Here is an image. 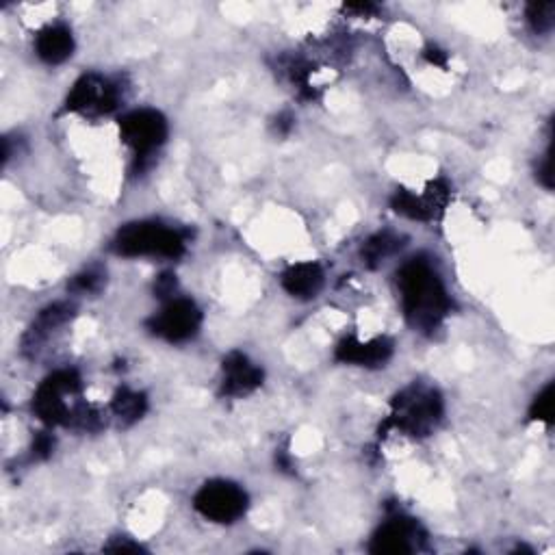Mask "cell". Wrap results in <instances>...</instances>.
<instances>
[{
	"instance_id": "cell-1",
	"label": "cell",
	"mask_w": 555,
	"mask_h": 555,
	"mask_svg": "<svg viewBox=\"0 0 555 555\" xmlns=\"http://www.w3.org/2000/svg\"><path fill=\"white\" fill-rule=\"evenodd\" d=\"M408 324L421 332H434L451 311V300L441 276L421 258H412L397 274Z\"/></svg>"
},
{
	"instance_id": "cell-2",
	"label": "cell",
	"mask_w": 555,
	"mask_h": 555,
	"mask_svg": "<svg viewBox=\"0 0 555 555\" xmlns=\"http://www.w3.org/2000/svg\"><path fill=\"white\" fill-rule=\"evenodd\" d=\"M81 393V378L76 371L63 369L46 378L33 397V412L48 425H70L81 423L87 428L96 415L89 408L72 404Z\"/></svg>"
},
{
	"instance_id": "cell-3",
	"label": "cell",
	"mask_w": 555,
	"mask_h": 555,
	"mask_svg": "<svg viewBox=\"0 0 555 555\" xmlns=\"http://www.w3.org/2000/svg\"><path fill=\"white\" fill-rule=\"evenodd\" d=\"M443 417V399L430 386L412 384L397 393L391 402V415L384 423L386 430H399L412 438L428 436Z\"/></svg>"
},
{
	"instance_id": "cell-4",
	"label": "cell",
	"mask_w": 555,
	"mask_h": 555,
	"mask_svg": "<svg viewBox=\"0 0 555 555\" xmlns=\"http://www.w3.org/2000/svg\"><path fill=\"white\" fill-rule=\"evenodd\" d=\"M111 248L120 256L178 258L187 250V235L161 222H133L118 230Z\"/></svg>"
},
{
	"instance_id": "cell-5",
	"label": "cell",
	"mask_w": 555,
	"mask_h": 555,
	"mask_svg": "<svg viewBox=\"0 0 555 555\" xmlns=\"http://www.w3.org/2000/svg\"><path fill=\"white\" fill-rule=\"evenodd\" d=\"M120 137L124 144L135 152V165L144 172L167 139V122L159 111L139 109L126 113L120 120Z\"/></svg>"
},
{
	"instance_id": "cell-6",
	"label": "cell",
	"mask_w": 555,
	"mask_h": 555,
	"mask_svg": "<svg viewBox=\"0 0 555 555\" xmlns=\"http://www.w3.org/2000/svg\"><path fill=\"white\" fill-rule=\"evenodd\" d=\"M124 100V87L120 81L107 79L100 74H85L74 83L72 92L68 94L66 109L72 113L89 115V118H98V115L113 113L122 105Z\"/></svg>"
},
{
	"instance_id": "cell-7",
	"label": "cell",
	"mask_w": 555,
	"mask_h": 555,
	"mask_svg": "<svg viewBox=\"0 0 555 555\" xmlns=\"http://www.w3.org/2000/svg\"><path fill=\"white\" fill-rule=\"evenodd\" d=\"M193 508H196L204 519L213 523H235L248 510V495L243 488L226 480L206 482L198 495L193 497Z\"/></svg>"
},
{
	"instance_id": "cell-8",
	"label": "cell",
	"mask_w": 555,
	"mask_h": 555,
	"mask_svg": "<svg viewBox=\"0 0 555 555\" xmlns=\"http://www.w3.org/2000/svg\"><path fill=\"white\" fill-rule=\"evenodd\" d=\"M202 324V313L200 308L191 300L176 298L167 302L161 313L154 315L148 321V328L157 337L170 341V343H183L189 341L198 334Z\"/></svg>"
},
{
	"instance_id": "cell-9",
	"label": "cell",
	"mask_w": 555,
	"mask_h": 555,
	"mask_svg": "<svg viewBox=\"0 0 555 555\" xmlns=\"http://www.w3.org/2000/svg\"><path fill=\"white\" fill-rule=\"evenodd\" d=\"M449 196H451V191L445 180H436V183H432L428 187V191L423 193V196H417V193L406 191V189H399L393 196L391 204H393L395 213H399V215L410 217V219H419V222H430V219L438 217L445 211Z\"/></svg>"
},
{
	"instance_id": "cell-10",
	"label": "cell",
	"mask_w": 555,
	"mask_h": 555,
	"mask_svg": "<svg viewBox=\"0 0 555 555\" xmlns=\"http://www.w3.org/2000/svg\"><path fill=\"white\" fill-rule=\"evenodd\" d=\"M423 532L415 519L395 514L386 521L371 540L373 553H412L423 545Z\"/></svg>"
},
{
	"instance_id": "cell-11",
	"label": "cell",
	"mask_w": 555,
	"mask_h": 555,
	"mask_svg": "<svg viewBox=\"0 0 555 555\" xmlns=\"http://www.w3.org/2000/svg\"><path fill=\"white\" fill-rule=\"evenodd\" d=\"M263 384V371L250 363L241 352H230L224 358L222 393L228 397H245Z\"/></svg>"
},
{
	"instance_id": "cell-12",
	"label": "cell",
	"mask_w": 555,
	"mask_h": 555,
	"mask_svg": "<svg viewBox=\"0 0 555 555\" xmlns=\"http://www.w3.org/2000/svg\"><path fill=\"white\" fill-rule=\"evenodd\" d=\"M393 354V343L389 339H373V341H358L354 337H347L337 347V360L345 365H360V367H382Z\"/></svg>"
},
{
	"instance_id": "cell-13",
	"label": "cell",
	"mask_w": 555,
	"mask_h": 555,
	"mask_svg": "<svg viewBox=\"0 0 555 555\" xmlns=\"http://www.w3.org/2000/svg\"><path fill=\"white\" fill-rule=\"evenodd\" d=\"M74 50V37L66 24H50L42 29L35 40V53L44 63L50 66H59V63L68 61Z\"/></svg>"
},
{
	"instance_id": "cell-14",
	"label": "cell",
	"mask_w": 555,
	"mask_h": 555,
	"mask_svg": "<svg viewBox=\"0 0 555 555\" xmlns=\"http://www.w3.org/2000/svg\"><path fill=\"white\" fill-rule=\"evenodd\" d=\"M324 287V269L317 263H298L282 274V289L298 300H311Z\"/></svg>"
},
{
	"instance_id": "cell-15",
	"label": "cell",
	"mask_w": 555,
	"mask_h": 555,
	"mask_svg": "<svg viewBox=\"0 0 555 555\" xmlns=\"http://www.w3.org/2000/svg\"><path fill=\"white\" fill-rule=\"evenodd\" d=\"M72 313H74V308L66 302L48 306L46 311L40 313V317H37V321H35V326L27 334L24 347H27V350H37V345H40L48 337L50 330H57L59 326L68 324V321L72 319Z\"/></svg>"
},
{
	"instance_id": "cell-16",
	"label": "cell",
	"mask_w": 555,
	"mask_h": 555,
	"mask_svg": "<svg viewBox=\"0 0 555 555\" xmlns=\"http://www.w3.org/2000/svg\"><path fill=\"white\" fill-rule=\"evenodd\" d=\"M111 408H113V415L118 417L124 425H131L146 415L148 402H146L144 393H135L131 389H120L113 397Z\"/></svg>"
},
{
	"instance_id": "cell-17",
	"label": "cell",
	"mask_w": 555,
	"mask_h": 555,
	"mask_svg": "<svg viewBox=\"0 0 555 555\" xmlns=\"http://www.w3.org/2000/svg\"><path fill=\"white\" fill-rule=\"evenodd\" d=\"M399 248H402V239L397 235H393V232H378L363 245V263L369 267H378Z\"/></svg>"
},
{
	"instance_id": "cell-18",
	"label": "cell",
	"mask_w": 555,
	"mask_h": 555,
	"mask_svg": "<svg viewBox=\"0 0 555 555\" xmlns=\"http://www.w3.org/2000/svg\"><path fill=\"white\" fill-rule=\"evenodd\" d=\"M553 16H555V5L553 3H538L527 9V20L532 24L536 33H547L553 29Z\"/></svg>"
},
{
	"instance_id": "cell-19",
	"label": "cell",
	"mask_w": 555,
	"mask_h": 555,
	"mask_svg": "<svg viewBox=\"0 0 555 555\" xmlns=\"http://www.w3.org/2000/svg\"><path fill=\"white\" fill-rule=\"evenodd\" d=\"M102 285H105V271H100L98 267H89L72 280L70 289L74 293H96L102 289Z\"/></svg>"
},
{
	"instance_id": "cell-20",
	"label": "cell",
	"mask_w": 555,
	"mask_h": 555,
	"mask_svg": "<svg viewBox=\"0 0 555 555\" xmlns=\"http://www.w3.org/2000/svg\"><path fill=\"white\" fill-rule=\"evenodd\" d=\"M529 417L534 421H545L551 423L553 421V384H547L545 391H542L532 404V410H529Z\"/></svg>"
},
{
	"instance_id": "cell-21",
	"label": "cell",
	"mask_w": 555,
	"mask_h": 555,
	"mask_svg": "<svg viewBox=\"0 0 555 555\" xmlns=\"http://www.w3.org/2000/svg\"><path fill=\"white\" fill-rule=\"evenodd\" d=\"M53 449H55L53 436H50V434H40V436L35 438V443H33V456L35 458H48L50 454H53Z\"/></svg>"
},
{
	"instance_id": "cell-22",
	"label": "cell",
	"mask_w": 555,
	"mask_h": 555,
	"mask_svg": "<svg viewBox=\"0 0 555 555\" xmlns=\"http://www.w3.org/2000/svg\"><path fill=\"white\" fill-rule=\"evenodd\" d=\"M154 291H157L159 298H170V295L176 291V276L172 274H163L157 285H154Z\"/></svg>"
},
{
	"instance_id": "cell-23",
	"label": "cell",
	"mask_w": 555,
	"mask_h": 555,
	"mask_svg": "<svg viewBox=\"0 0 555 555\" xmlns=\"http://www.w3.org/2000/svg\"><path fill=\"white\" fill-rule=\"evenodd\" d=\"M551 172H553V167H551V152L545 154V161H542L540 165V170H538V178H540V183L545 185L547 189H551Z\"/></svg>"
},
{
	"instance_id": "cell-24",
	"label": "cell",
	"mask_w": 555,
	"mask_h": 555,
	"mask_svg": "<svg viewBox=\"0 0 555 555\" xmlns=\"http://www.w3.org/2000/svg\"><path fill=\"white\" fill-rule=\"evenodd\" d=\"M293 115L291 113H280L276 118V133L278 135H289L291 128H293Z\"/></svg>"
},
{
	"instance_id": "cell-25",
	"label": "cell",
	"mask_w": 555,
	"mask_h": 555,
	"mask_svg": "<svg viewBox=\"0 0 555 555\" xmlns=\"http://www.w3.org/2000/svg\"><path fill=\"white\" fill-rule=\"evenodd\" d=\"M425 59H428L430 63H434V66H441V68L447 66V55L443 53V50H438V48H430L428 53H425Z\"/></svg>"
},
{
	"instance_id": "cell-26",
	"label": "cell",
	"mask_w": 555,
	"mask_h": 555,
	"mask_svg": "<svg viewBox=\"0 0 555 555\" xmlns=\"http://www.w3.org/2000/svg\"><path fill=\"white\" fill-rule=\"evenodd\" d=\"M107 551H141L139 545H133V542H128L126 538H120L118 542H111V545L105 547Z\"/></svg>"
}]
</instances>
